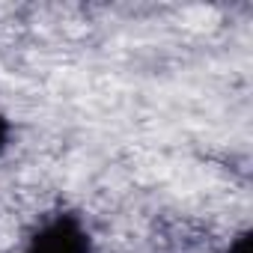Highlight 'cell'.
I'll return each instance as SVG.
<instances>
[{
    "label": "cell",
    "instance_id": "obj_2",
    "mask_svg": "<svg viewBox=\"0 0 253 253\" xmlns=\"http://www.w3.org/2000/svg\"><path fill=\"white\" fill-rule=\"evenodd\" d=\"M226 253H250V235L247 232H241L232 244H229V250Z\"/></svg>",
    "mask_w": 253,
    "mask_h": 253
},
{
    "label": "cell",
    "instance_id": "obj_1",
    "mask_svg": "<svg viewBox=\"0 0 253 253\" xmlns=\"http://www.w3.org/2000/svg\"><path fill=\"white\" fill-rule=\"evenodd\" d=\"M24 253H89V235L75 214H54L39 226Z\"/></svg>",
    "mask_w": 253,
    "mask_h": 253
},
{
    "label": "cell",
    "instance_id": "obj_3",
    "mask_svg": "<svg viewBox=\"0 0 253 253\" xmlns=\"http://www.w3.org/2000/svg\"><path fill=\"white\" fill-rule=\"evenodd\" d=\"M9 131H12V128H9V122L0 116V152H3V149H6V143H9Z\"/></svg>",
    "mask_w": 253,
    "mask_h": 253
}]
</instances>
